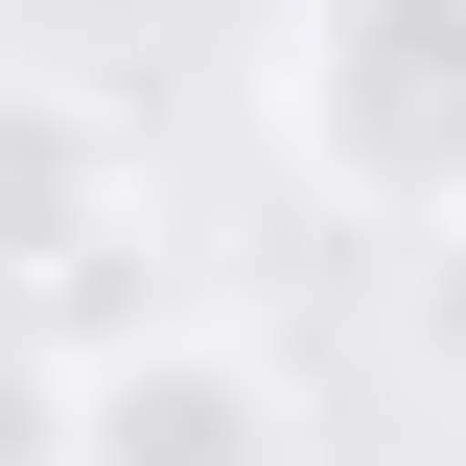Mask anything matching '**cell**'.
<instances>
[{
  "instance_id": "obj_5",
  "label": "cell",
  "mask_w": 466,
  "mask_h": 466,
  "mask_svg": "<svg viewBox=\"0 0 466 466\" xmlns=\"http://www.w3.org/2000/svg\"><path fill=\"white\" fill-rule=\"evenodd\" d=\"M397 350L466 397V210H443V233H397Z\"/></svg>"
},
{
  "instance_id": "obj_1",
  "label": "cell",
  "mask_w": 466,
  "mask_h": 466,
  "mask_svg": "<svg viewBox=\"0 0 466 466\" xmlns=\"http://www.w3.org/2000/svg\"><path fill=\"white\" fill-rule=\"evenodd\" d=\"M280 140L327 210L373 233H443L466 210V0H303L280 47Z\"/></svg>"
},
{
  "instance_id": "obj_4",
  "label": "cell",
  "mask_w": 466,
  "mask_h": 466,
  "mask_svg": "<svg viewBox=\"0 0 466 466\" xmlns=\"http://www.w3.org/2000/svg\"><path fill=\"white\" fill-rule=\"evenodd\" d=\"M0 466H94V373L47 327H0Z\"/></svg>"
},
{
  "instance_id": "obj_2",
  "label": "cell",
  "mask_w": 466,
  "mask_h": 466,
  "mask_svg": "<svg viewBox=\"0 0 466 466\" xmlns=\"http://www.w3.org/2000/svg\"><path fill=\"white\" fill-rule=\"evenodd\" d=\"M0 327H47L70 373L164 327V210H140V140L94 94H24L0 70Z\"/></svg>"
},
{
  "instance_id": "obj_3",
  "label": "cell",
  "mask_w": 466,
  "mask_h": 466,
  "mask_svg": "<svg viewBox=\"0 0 466 466\" xmlns=\"http://www.w3.org/2000/svg\"><path fill=\"white\" fill-rule=\"evenodd\" d=\"M94 466H303V397H280V350L164 303L140 350H94Z\"/></svg>"
}]
</instances>
